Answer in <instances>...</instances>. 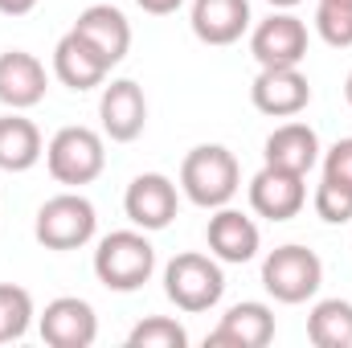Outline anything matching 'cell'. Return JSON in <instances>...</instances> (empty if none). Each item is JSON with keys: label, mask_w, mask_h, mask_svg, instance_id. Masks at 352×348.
Segmentation results:
<instances>
[{"label": "cell", "mask_w": 352, "mask_h": 348, "mask_svg": "<svg viewBox=\"0 0 352 348\" xmlns=\"http://www.w3.org/2000/svg\"><path fill=\"white\" fill-rule=\"evenodd\" d=\"M242 168L226 144H197L180 164V193L201 209H221L238 197Z\"/></svg>", "instance_id": "6da1fadb"}, {"label": "cell", "mask_w": 352, "mask_h": 348, "mask_svg": "<svg viewBox=\"0 0 352 348\" xmlns=\"http://www.w3.org/2000/svg\"><path fill=\"white\" fill-rule=\"evenodd\" d=\"M156 270V246L148 230H115L94 250V274L107 291H140Z\"/></svg>", "instance_id": "7a4b0ae2"}, {"label": "cell", "mask_w": 352, "mask_h": 348, "mask_svg": "<svg viewBox=\"0 0 352 348\" xmlns=\"http://www.w3.org/2000/svg\"><path fill=\"white\" fill-rule=\"evenodd\" d=\"M164 295L173 299L180 312L197 316V312H209L221 303L226 295V274H221V262L213 254H197V250H184L164 266Z\"/></svg>", "instance_id": "3957f363"}, {"label": "cell", "mask_w": 352, "mask_h": 348, "mask_svg": "<svg viewBox=\"0 0 352 348\" xmlns=\"http://www.w3.org/2000/svg\"><path fill=\"white\" fill-rule=\"evenodd\" d=\"M45 168L66 188H82L90 180H98L102 168H107L102 135L90 131V127H62V131H54V140L45 144Z\"/></svg>", "instance_id": "277c9868"}, {"label": "cell", "mask_w": 352, "mask_h": 348, "mask_svg": "<svg viewBox=\"0 0 352 348\" xmlns=\"http://www.w3.org/2000/svg\"><path fill=\"white\" fill-rule=\"evenodd\" d=\"M320 283H324V262L299 242L274 246L263 262V287L278 303H307L320 291Z\"/></svg>", "instance_id": "5b68a950"}, {"label": "cell", "mask_w": 352, "mask_h": 348, "mask_svg": "<svg viewBox=\"0 0 352 348\" xmlns=\"http://www.w3.org/2000/svg\"><path fill=\"white\" fill-rule=\"evenodd\" d=\"M98 230V213L82 193H58L37 209L33 221V238L45 250H78L87 246Z\"/></svg>", "instance_id": "8992f818"}, {"label": "cell", "mask_w": 352, "mask_h": 348, "mask_svg": "<svg viewBox=\"0 0 352 348\" xmlns=\"http://www.w3.org/2000/svg\"><path fill=\"white\" fill-rule=\"evenodd\" d=\"M176 188L180 184H173L164 173H140L123 193V213L131 217L135 230H148V234L168 230L176 209H180V193Z\"/></svg>", "instance_id": "52a82bcc"}, {"label": "cell", "mask_w": 352, "mask_h": 348, "mask_svg": "<svg viewBox=\"0 0 352 348\" xmlns=\"http://www.w3.org/2000/svg\"><path fill=\"white\" fill-rule=\"evenodd\" d=\"M307 205V176L263 164L250 176V209L266 221H291Z\"/></svg>", "instance_id": "ba28073f"}, {"label": "cell", "mask_w": 352, "mask_h": 348, "mask_svg": "<svg viewBox=\"0 0 352 348\" xmlns=\"http://www.w3.org/2000/svg\"><path fill=\"white\" fill-rule=\"evenodd\" d=\"M98 119H102V135L115 140V144H131L144 135L148 127V98L144 87L131 83V78H115L102 87L98 98Z\"/></svg>", "instance_id": "9c48e42d"}, {"label": "cell", "mask_w": 352, "mask_h": 348, "mask_svg": "<svg viewBox=\"0 0 352 348\" xmlns=\"http://www.w3.org/2000/svg\"><path fill=\"white\" fill-rule=\"evenodd\" d=\"M250 102L270 119H295L311 102V83L299 66H263L250 87Z\"/></svg>", "instance_id": "30bf717a"}, {"label": "cell", "mask_w": 352, "mask_h": 348, "mask_svg": "<svg viewBox=\"0 0 352 348\" xmlns=\"http://www.w3.org/2000/svg\"><path fill=\"white\" fill-rule=\"evenodd\" d=\"M250 54L258 66H299L307 58V25L295 12H270L250 33Z\"/></svg>", "instance_id": "8fae6325"}, {"label": "cell", "mask_w": 352, "mask_h": 348, "mask_svg": "<svg viewBox=\"0 0 352 348\" xmlns=\"http://www.w3.org/2000/svg\"><path fill=\"white\" fill-rule=\"evenodd\" d=\"M98 336V316L87 299L62 295L41 312V340L50 348H90Z\"/></svg>", "instance_id": "7c38bea8"}, {"label": "cell", "mask_w": 352, "mask_h": 348, "mask_svg": "<svg viewBox=\"0 0 352 348\" xmlns=\"http://www.w3.org/2000/svg\"><path fill=\"white\" fill-rule=\"evenodd\" d=\"M205 242H209V254H213L217 262H234V266H242V262H250L254 254H258L263 234H258L254 217H246L242 209L221 205V209H213V217H209Z\"/></svg>", "instance_id": "4fadbf2b"}, {"label": "cell", "mask_w": 352, "mask_h": 348, "mask_svg": "<svg viewBox=\"0 0 352 348\" xmlns=\"http://www.w3.org/2000/svg\"><path fill=\"white\" fill-rule=\"evenodd\" d=\"M270 340H274V312L258 299L234 303L221 316V324L205 336L209 348H266Z\"/></svg>", "instance_id": "5bb4252c"}, {"label": "cell", "mask_w": 352, "mask_h": 348, "mask_svg": "<svg viewBox=\"0 0 352 348\" xmlns=\"http://www.w3.org/2000/svg\"><path fill=\"white\" fill-rule=\"evenodd\" d=\"M45 87H50V74L33 54H25V50H4L0 54V102L8 111L37 107L45 98Z\"/></svg>", "instance_id": "9a60e30c"}, {"label": "cell", "mask_w": 352, "mask_h": 348, "mask_svg": "<svg viewBox=\"0 0 352 348\" xmlns=\"http://www.w3.org/2000/svg\"><path fill=\"white\" fill-rule=\"evenodd\" d=\"M54 74H58V83L70 90H94L107 83V74H111V62L90 45L82 33H66L58 45H54Z\"/></svg>", "instance_id": "2e32d148"}, {"label": "cell", "mask_w": 352, "mask_h": 348, "mask_svg": "<svg viewBox=\"0 0 352 348\" xmlns=\"http://www.w3.org/2000/svg\"><path fill=\"white\" fill-rule=\"evenodd\" d=\"M320 152H324V148H320L316 127H311V123H299V119L278 123L263 144L266 164L287 168V173H299V176H307L316 164H320Z\"/></svg>", "instance_id": "e0dca14e"}, {"label": "cell", "mask_w": 352, "mask_h": 348, "mask_svg": "<svg viewBox=\"0 0 352 348\" xmlns=\"http://www.w3.org/2000/svg\"><path fill=\"white\" fill-rule=\"evenodd\" d=\"M188 25L205 45H234L250 29V0H192Z\"/></svg>", "instance_id": "ac0fdd59"}, {"label": "cell", "mask_w": 352, "mask_h": 348, "mask_svg": "<svg viewBox=\"0 0 352 348\" xmlns=\"http://www.w3.org/2000/svg\"><path fill=\"white\" fill-rule=\"evenodd\" d=\"M74 33H82L111 66H119L127 58V50H131V21L115 4H90V8H82L78 21H74Z\"/></svg>", "instance_id": "d6986e66"}, {"label": "cell", "mask_w": 352, "mask_h": 348, "mask_svg": "<svg viewBox=\"0 0 352 348\" xmlns=\"http://www.w3.org/2000/svg\"><path fill=\"white\" fill-rule=\"evenodd\" d=\"M41 156H45V144H41L37 123L25 119L21 111L0 115V168L4 173H29Z\"/></svg>", "instance_id": "ffe728a7"}, {"label": "cell", "mask_w": 352, "mask_h": 348, "mask_svg": "<svg viewBox=\"0 0 352 348\" xmlns=\"http://www.w3.org/2000/svg\"><path fill=\"white\" fill-rule=\"evenodd\" d=\"M307 340L316 348H352V303L320 299L307 316Z\"/></svg>", "instance_id": "44dd1931"}, {"label": "cell", "mask_w": 352, "mask_h": 348, "mask_svg": "<svg viewBox=\"0 0 352 348\" xmlns=\"http://www.w3.org/2000/svg\"><path fill=\"white\" fill-rule=\"evenodd\" d=\"M33 324V295L16 283H0V345L21 340Z\"/></svg>", "instance_id": "7402d4cb"}, {"label": "cell", "mask_w": 352, "mask_h": 348, "mask_svg": "<svg viewBox=\"0 0 352 348\" xmlns=\"http://www.w3.org/2000/svg\"><path fill=\"white\" fill-rule=\"evenodd\" d=\"M188 332L168 316H148L127 332V348H184Z\"/></svg>", "instance_id": "603a6c76"}, {"label": "cell", "mask_w": 352, "mask_h": 348, "mask_svg": "<svg viewBox=\"0 0 352 348\" xmlns=\"http://www.w3.org/2000/svg\"><path fill=\"white\" fill-rule=\"evenodd\" d=\"M311 205H316V213H320L328 226H344V221H352V184H340V180L324 176V180L316 184Z\"/></svg>", "instance_id": "cb8c5ba5"}, {"label": "cell", "mask_w": 352, "mask_h": 348, "mask_svg": "<svg viewBox=\"0 0 352 348\" xmlns=\"http://www.w3.org/2000/svg\"><path fill=\"white\" fill-rule=\"evenodd\" d=\"M316 33H320L328 45L349 50L352 45V4L320 0V4H316Z\"/></svg>", "instance_id": "d4e9b609"}, {"label": "cell", "mask_w": 352, "mask_h": 348, "mask_svg": "<svg viewBox=\"0 0 352 348\" xmlns=\"http://www.w3.org/2000/svg\"><path fill=\"white\" fill-rule=\"evenodd\" d=\"M324 176H332L340 184H352V135L349 140H336L324 152Z\"/></svg>", "instance_id": "484cf974"}, {"label": "cell", "mask_w": 352, "mask_h": 348, "mask_svg": "<svg viewBox=\"0 0 352 348\" xmlns=\"http://www.w3.org/2000/svg\"><path fill=\"white\" fill-rule=\"evenodd\" d=\"M144 12H152V17H168V12H176L184 0H135Z\"/></svg>", "instance_id": "4316f807"}, {"label": "cell", "mask_w": 352, "mask_h": 348, "mask_svg": "<svg viewBox=\"0 0 352 348\" xmlns=\"http://www.w3.org/2000/svg\"><path fill=\"white\" fill-rule=\"evenodd\" d=\"M33 8H37V0H0V12L4 17H25Z\"/></svg>", "instance_id": "83f0119b"}, {"label": "cell", "mask_w": 352, "mask_h": 348, "mask_svg": "<svg viewBox=\"0 0 352 348\" xmlns=\"http://www.w3.org/2000/svg\"><path fill=\"white\" fill-rule=\"evenodd\" d=\"M266 4H270V8H295L299 0H266Z\"/></svg>", "instance_id": "f1b7e54d"}, {"label": "cell", "mask_w": 352, "mask_h": 348, "mask_svg": "<svg viewBox=\"0 0 352 348\" xmlns=\"http://www.w3.org/2000/svg\"><path fill=\"white\" fill-rule=\"evenodd\" d=\"M344 98H349V107H352V70H349V78H344Z\"/></svg>", "instance_id": "f546056e"}, {"label": "cell", "mask_w": 352, "mask_h": 348, "mask_svg": "<svg viewBox=\"0 0 352 348\" xmlns=\"http://www.w3.org/2000/svg\"><path fill=\"white\" fill-rule=\"evenodd\" d=\"M332 4H352V0H332Z\"/></svg>", "instance_id": "4dcf8cb0"}]
</instances>
